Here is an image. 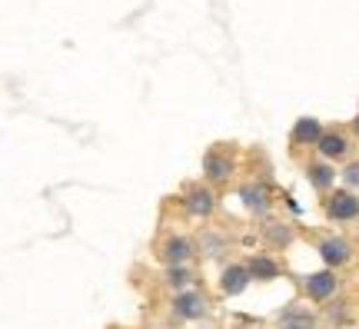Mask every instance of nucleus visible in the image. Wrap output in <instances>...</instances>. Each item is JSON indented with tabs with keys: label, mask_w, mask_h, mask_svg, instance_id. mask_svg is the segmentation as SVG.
I'll list each match as a JSON object with an SVG mask.
<instances>
[{
	"label": "nucleus",
	"mask_w": 359,
	"mask_h": 329,
	"mask_svg": "<svg viewBox=\"0 0 359 329\" xmlns=\"http://www.w3.org/2000/svg\"><path fill=\"white\" fill-rule=\"evenodd\" d=\"M326 210H330V216H333V220H353V216L359 213V200L353 196V193H336Z\"/></svg>",
	"instance_id": "f257e3e1"
},
{
	"label": "nucleus",
	"mask_w": 359,
	"mask_h": 329,
	"mask_svg": "<svg viewBox=\"0 0 359 329\" xmlns=\"http://www.w3.org/2000/svg\"><path fill=\"white\" fill-rule=\"evenodd\" d=\"M333 290H336L333 273H313V276L306 279V293L313 296V300H326Z\"/></svg>",
	"instance_id": "f03ea898"
},
{
	"label": "nucleus",
	"mask_w": 359,
	"mask_h": 329,
	"mask_svg": "<svg viewBox=\"0 0 359 329\" xmlns=\"http://www.w3.org/2000/svg\"><path fill=\"white\" fill-rule=\"evenodd\" d=\"M246 283H250V273H246L243 266H230V269L223 273V290L230 293V296L243 293V290H246Z\"/></svg>",
	"instance_id": "7ed1b4c3"
},
{
	"label": "nucleus",
	"mask_w": 359,
	"mask_h": 329,
	"mask_svg": "<svg viewBox=\"0 0 359 329\" xmlns=\"http://www.w3.org/2000/svg\"><path fill=\"white\" fill-rule=\"evenodd\" d=\"M320 253H323V260H326V263H346L349 260V243L346 240H326L320 246Z\"/></svg>",
	"instance_id": "20e7f679"
},
{
	"label": "nucleus",
	"mask_w": 359,
	"mask_h": 329,
	"mask_svg": "<svg viewBox=\"0 0 359 329\" xmlns=\"http://www.w3.org/2000/svg\"><path fill=\"white\" fill-rule=\"evenodd\" d=\"M203 313V296H196V293H183L177 300V316L183 319H193Z\"/></svg>",
	"instance_id": "39448f33"
},
{
	"label": "nucleus",
	"mask_w": 359,
	"mask_h": 329,
	"mask_svg": "<svg viewBox=\"0 0 359 329\" xmlns=\"http://www.w3.org/2000/svg\"><path fill=\"white\" fill-rule=\"evenodd\" d=\"M293 140L296 143H316V140H323V130H320V123L316 120H299L296 123V130H293Z\"/></svg>",
	"instance_id": "423d86ee"
},
{
	"label": "nucleus",
	"mask_w": 359,
	"mask_h": 329,
	"mask_svg": "<svg viewBox=\"0 0 359 329\" xmlns=\"http://www.w3.org/2000/svg\"><path fill=\"white\" fill-rule=\"evenodd\" d=\"M187 206H190V213L203 216V213H210V210H213V196H210L206 190H193L190 196H187Z\"/></svg>",
	"instance_id": "0eeeda50"
},
{
	"label": "nucleus",
	"mask_w": 359,
	"mask_h": 329,
	"mask_svg": "<svg viewBox=\"0 0 359 329\" xmlns=\"http://www.w3.org/2000/svg\"><path fill=\"white\" fill-rule=\"evenodd\" d=\"M320 150H323V156H343V153H346V140L330 133V137L320 140Z\"/></svg>",
	"instance_id": "6e6552de"
},
{
	"label": "nucleus",
	"mask_w": 359,
	"mask_h": 329,
	"mask_svg": "<svg viewBox=\"0 0 359 329\" xmlns=\"http://www.w3.org/2000/svg\"><path fill=\"white\" fill-rule=\"evenodd\" d=\"M170 263H183L187 256H190V243L187 240H170L167 243V253H163Z\"/></svg>",
	"instance_id": "1a4fd4ad"
},
{
	"label": "nucleus",
	"mask_w": 359,
	"mask_h": 329,
	"mask_svg": "<svg viewBox=\"0 0 359 329\" xmlns=\"http://www.w3.org/2000/svg\"><path fill=\"white\" fill-rule=\"evenodd\" d=\"M243 196H246V206H250V210H266V193L259 190V187H246Z\"/></svg>",
	"instance_id": "9d476101"
},
{
	"label": "nucleus",
	"mask_w": 359,
	"mask_h": 329,
	"mask_svg": "<svg viewBox=\"0 0 359 329\" xmlns=\"http://www.w3.org/2000/svg\"><path fill=\"white\" fill-rule=\"evenodd\" d=\"M309 177H313V183H316L320 190H326V187L333 183V170H330V166H313V170H309Z\"/></svg>",
	"instance_id": "9b49d317"
},
{
	"label": "nucleus",
	"mask_w": 359,
	"mask_h": 329,
	"mask_svg": "<svg viewBox=\"0 0 359 329\" xmlns=\"http://www.w3.org/2000/svg\"><path fill=\"white\" fill-rule=\"evenodd\" d=\"M206 170H210V177L213 180H223L226 173H230V163L219 160V156H210V160H206Z\"/></svg>",
	"instance_id": "f8f14e48"
},
{
	"label": "nucleus",
	"mask_w": 359,
	"mask_h": 329,
	"mask_svg": "<svg viewBox=\"0 0 359 329\" xmlns=\"http://www.w3.org/2000/svg\"><path fill=\"white\" fill-rule=\"evenodd\" d=\"M253 273H257V276H273V273H276V266L266 263V260H257V263H253Z\"/></svg>",
	"instance_id": "ddd939ff"
},
{
	"label": "nucleus",
	"mask_w": 359,
	"mask_h": 329,
	"mask_svg": "<svg viewBox=\"0 0 359 329\" xmlns=\"http://www.w3.org/2000/svg\"><path fill=\"white\" fill-rule=\"evenodd\" d=\"M170 283H173V286L187 283V273H183V269H170Z\"/></svg>",
	"instance_id": "4468645a"
},
{
	"label": "nucleus",
	"mask_w": 359,
	"mask_h": 329,
	"mask_svg": "<svg viewBox=\"0 0 359 329\" xmlns=\"http://www.w3.org/2000/svg\"><path fill=\"white\" fill-rule=\"evenodd\" d=\"M346 183H359V163H353L346 170Z\"/></svg>",
	"instance_id": "2eb2a0df"
},
{
	"label": "nucleus",
	"mask_w": 359,
	"mask_h": 329,
	"mask_svg": "<svg viewBox=\"0 0 359 329\" xmlns=\"http://www.w3.org/2000/svg\"><path fill=\"white\" fill-rule=\"evenodd\" d=\"M286 329H309V326H286Z\"/></svg>",
	"instance_id": "dca6fc26"
},
{
	"label": "nucleus",
	"mask_w": 359,
	"mask_h": 329,
	"mask_svg": "<svg viewBox=\"0 0 359 329\" xmlns=\"http://www.w3.org/2000/svg\"><path fill=\"white\" fill-rule=\"evenodd\" d=\"M356 130H359V120H356Z\"/></svg>",
	"instance_id": "f3484780"
}]
</instances>
